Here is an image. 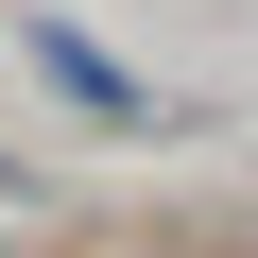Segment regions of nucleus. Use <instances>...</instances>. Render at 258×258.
<instances>
[{
    "label": "nucleus",
    "instance_id": "obj_1",
    "mask_svg": "<svg viewBox=\"0 0 258 258\" xmlns=\"http://www.w3.org/2000/svg\"><path fill=\"white\" fill-rule=\"evenodd\" d=\"M35 69H52L69 103H103V120H138V69H103V52L69 35V18H35Z\"/></svg>",
    "mask_w": 258,
    "mask_h": 258
}]
</instances>
